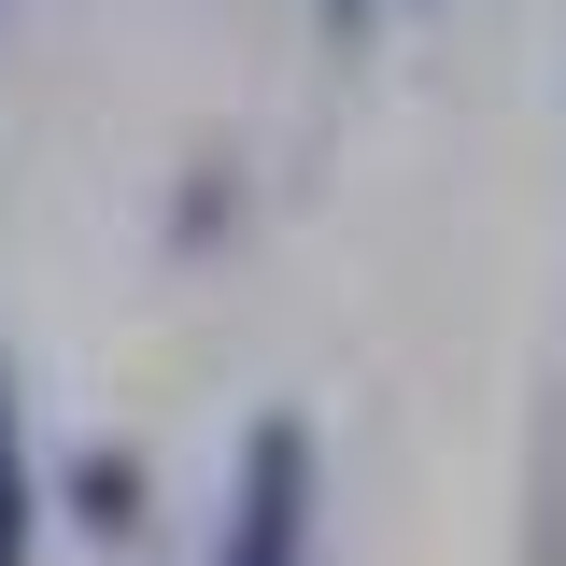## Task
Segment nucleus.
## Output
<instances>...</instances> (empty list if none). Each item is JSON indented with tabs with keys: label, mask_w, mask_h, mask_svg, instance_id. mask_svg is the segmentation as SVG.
I'll list each match as a JSON object with an SVG mask.
<instances>
[{
	"label": "nucleus",
	"mask_w": 566,
	"mask_h": 566,
	"mask_svg": "<svg viewBox=\"0 0 566 566\" xmlns=\"http://www.w3.org/2000/svg\"><path fill=\"white\" fill-rule=\"evenodd\" d=\"M312 538H326V439H312V411H255L241 468H227L212 566H312Z\"/></svg>",
	"instance_id": "nucleus-1"
},
{
	"label": "nucleus",
	"mask_w": 566,
	"mask_h": 566,
	"mask_svg": "<svg viewBox=\"0 0 566 566\" xmlns=\"http://www.w3.org/2000/svg\"><path fill=\"white\" fill-rule=\"evenodd\" d=\"M142 495H156V482H142L128 439H85V453H71V524H85L99 553H128V538H142Z\"/></svg>",
	"instance_id": "nucleus-2"
},
{
	"label": "nucleus",
	"mask_w": 566,
	"mask_h": 566,
	"mask_svg": "<svg viewBox=\"0 0 566 566\" xmlns=\"http://www.w3.org/2000/svg\"><path fill=\"white\" fill-rule=\"evenodd\" d=\"M43 553V468H29V424H14V354H0V566Z\"/></svg>",
	"instance_id": "nucleus-3"
},
{
	"label": "nucleus",
	"mask_w": 566,
	"mask_h": 566,
	"mask_svg": "<svg viewBox=\"0 0 566 566\" xmlns=\"http://www.w3.org/2000/svg\"><path fill=\"white\" fill-rule=\"evenodd\" d=\"M227 212H241V185H199V199H170V241H212Z\"/></svg>",
	"instance_id": "nucleus-4"
},
{
	"label": "nucleus",
	"mask_w": 566,
	"mask_h": 566,
	"mask_svg": "<svg viewBox=\"0 0 566 566\" xmlns=\"http://www.w3.org/2000/svg\"><path fill=\"white\" fill-rule=\"evenodd\" d=\"M312 14H326V29H368V0H312Z\"/></svg>",
	"instance_id": "nucleus-5"
}]
</instances>
